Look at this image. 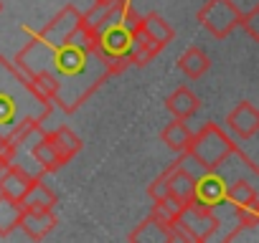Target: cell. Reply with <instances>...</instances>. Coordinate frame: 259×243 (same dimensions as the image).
Masks as SVG:
<instances>
[{
    "mask_svg": "<svg viewBox=\"0 0 259 243\" xmlns=\"http://www.w3.org/2000/svg\"><path fill=\"white\" fill-rule=\"evenodd\" d=\"M168 243H193V235L186 230V225L178 218L168 223Z\"/></svg>",
    "mask_w": 259,
    "mask_h": 243,
    "instance_id": "obj_23",
    "label": "cell"
},
{
    "mask_svg": "<svg viewBox=\"0 0 259 243\" xmlns=\"http://www.w3.org/2000/svg\"><path fill=\"white\" fill-rule=\"evenodd\" d=\"M178 69H181L188 79H201V76L211 69V58H208L198 46H191V48L178 58Z\"/></svg>",
    "mask_w": 259,
    "mask_h": 243,
    "instance_id": "obj_19",
    "label": "cell"
},
{
    "mask_svg": "<svg viewBox=\"0 0 259 243\" xmlns=\"http://www.w3.org/2000/svg\"><path fill=\"white\" fill-rule=\"evenodd\" d=\"M168 111L173 114V119H191L198 109H201V99L188 89V86H178L168 99H165Z\"/></svg>",
    "mask_w": 259,
    "mask_h": 243,
    "instance_id": "obj_14",
    "label": "cell"
},
{
    "mask_svg": "<svg viewBox=\"0 0 259 243\" xmlns=\"http://www.w3.org/2000/svg\"><path fill=\"white\" fill-rule=\"evenodd\" d=\"M226 185H229L226 175H221L219 170H206L196 177V200L213 208L226 200Z\"/></svg>",
    "mask_w": 259,
    "mask_h": 243,
    "instance_id": "obj_8",
    "label": "cell"
},
{
    "mask_svg": "<svg viewBox=\"0 0 259 243\" xmlns=\"http://www.w3.org/2000/svg\"><path fill=\"white\" fill-rule=\"evenodd\" d=\"M28 157L38 165V170L41 172H56V170H61L64 165H66V160L59 155V150L54 147V142L46 137V132L31 145V150H28Z\"/></svg>",
    "mask_w": 259,
    "mask_h": 243,
    "instance_id": "obj_12",
    "label": "cell"
},
{
    "mask_svg": "<svg viewBox=\"0 0 259 243\" xmlns=\"http://www.w3.org/2000/svg\"><path fill=\"white\" fill-rule=\"evenodd\" d=\"M0 11H3V3H0Z\"/></svg>",
    "mask_w": 259,
    "mask_h": 243,
    "instance_id": "obj_26",
    "label": "cell"
},
{
    "mask_svg": "<svg viewBox=\"0 0 259 243\" xmlns=\"http://www.w3.org/2000/svg\"><path fill=\"white\" fill-rule=\"evenodd\" d=\"M13 64L64 114H74L112 79V69L99 56L74 6H64L41 31L26 28V41Z\"/></svg>",
    "mask_w": 259,
    "mask_h": 243,
    "instance_id": "obj_1",
    "label": "cell"
},
{
    "mask_svg": "<svg viewBox=\"0 0 259 243\" xmlns=\"http://www.w3.org/2000/svg\"><path fill=\"white\" fill-rule=\"evenodd\" d=\"M59 225V218L54 210H23V218H21V225L23 233L31 238V240H44L51 235V230Z\"/></svg>",
    "mask_w": 259,
    "mask_h": 243,
    "instance_id": "obj_11",
    "label": "cell"
},
{
    "mask_svg": "<svg viewBox=\"0 0 259 243\" xmlns=\"http://www.w3.org/2000/svg\"><path fill=\"white\" fill-rule=\"evenodd\" d=\"M140 28L145 31V36L153 41V46L158 51H163L170 41H173V28L165 23L163 16L158 13H148V16H140Z\"/></svg>",
    "mask_w": 259,
    "mask_h": 243,
    "instance_id": "obj_16",
    "label": "cell"
},
{
    "mask_svg": "<svg viewBox=\"0 0 259 243\" xmlns=\"http://www.w3.org/2000/svg\"><path fill=\"white\" fill-rule=\"evenodd\" d=\"M33 180H36V175H31V172L23 170L21 165H13V162H11L3 172H0V195L21 203Z\"/></svg>",
    "mask_w": 259,
    "mask_h": 243,
    "instance_id": "obj_10",
    "label": "cell"
},
{
    "mask_svg": "<svg viewBox=\"0 0 259 243\" xmlns=\"http://www.w3.org/2000/svg\"><path fill=\"white\" fill-rule=\"evenodd\" d=\"M239 28H244L251 41H259V8H256V6H254L249 13H241Z\"/></svg>",
    "mask_w": 259,
    "mask_h": 243,
    "instance_id": "obj_22",
    "label": "cell"
},
{
    "mask_svg": "<svg viewBox=\"0 0 259 243\" xmlns=\"http://www.w3.org/2000/svg\"><path fill=\"white\" fill-rule=\"evenodd\" d=\"M148 195H150V200H153V203H160V200L170 198V195H168V183H165V177H163V175H160V177H155V180L150 183Z\"/></svg>",
    "mask_w": 259,
    "mask_h": 243,
    "instance_id": "obj_24",
    "label": "cell"
},
{
    "mask_svg": "<svg viewBox=\"0 0 259 243\" xmlns=\"http://www.w3.org/2000/svg\"><path fill=\"white\" fill-rule=\"evenodd\" d=\"M46 137L54 142V147L59 150V155L69 162L71 157H76L79 152H81V140L69 130V127H59V130H54V132H46Z\"/></svg>",
    "mask_w": 259,
    "mask_h": 243,
    "instance_id": "obj_20",
    "label": "cell"
},
{
    "mask_svg": "<svg viewBox=\"0 0 259 243\" xmlns=\"http://www.w3.org/2000/svg\"><path fill=\"white\" fill-rule=\"evenodd\" d=\"M127 238L133 240V243H135V240H138V243H158V240L168 243V220L150 210V215H148L133 233H130Z\"/></svg>",
    "mask_w": 259,
    "mask_h": 243,
    "instance_id": "obj_13",
    "label": "cell"
},
{
    "mask_svg": "<svg viewBox=\"0 0 259 243\" xmlns=\"http://www.w3.org/2000/svg\"><path fill=\"white\" fill-rule=\"evenodd\" d=\"M94 3H112V0H94Z\"/></svg>",
    "mask_w": 259,
    "mask_h": 243,
    "instance_id": "obj_25",
    "label": "cell"
},
{
    "mask_svg": "<svg viewBox=\"0 0 259 243\" xmlns=\"http://www.w3.org/2000/svg\"><path fill=\"white\" fill-rule=\"evenodd\" d=\"M256 180H244V177H236V180H229L226 185V203H231L234 208H246V205H259V195H256V188H254Z\"/></svg>",
    "mask_w": 259,
    "mask_h": 243,
    "instance_id": "obj_17",
    "label": "cell"
},
{
    "mask_svg": "<svg viewBox=\"0 0 259 243\" xmlns=\"http://www.w3.org/2000/svg\"><path fill=\"white\" fill-rule=\"evenodd\" d=\"M226 127L234 137L251 140L259 132V111H256V106L251 101H239L226 116Z\"/></svg>",
    "mask_w": 259,
    "mask_h": 243,
    "instance_id": "obj_7",
    "label": "cell"
},
{
    "mask_svg": "<svg viewBox=\"0 0 259 243\" xmlns=\"http://www.w3.org/2000/svg\"><path fill=\"white\" fill-rule=\"evenodd\" d=\"M165 183H168V195L173 200H178L181 205L196 200V177L181 165V162H173L165 172H163Z\"/></svg>",
    "mask_w": 259,
    "mask_h": 243,
    "instance_id": "obj_9",
    "label": "cell"
},
{
    "mask_svg": "<svg viewBox=\"0 0 259 243\" xmlns=\"http://www.w3.org/2000/svg\"><path fill=\"white\" fill-rule=\"evenodd\" d=\"M196 18L213 38H226L239 26L241 11L236 8L234 0H206Z\"/></svg>",
    "mask_w": 259,
    "mask_h": 243,
    "instance_id": "obj_5",
    "label": "cell"
},
{
    "mask_svg": "<svg viewBox=\"0 0 259 243\" xmlns=\"http://www.w3.org/2000/svg\"><path fill=\"white\" fill-rule=\"evenodd\" d=\"M239 147L234 145V140L213 122H206V125L193 135L191 145H188V155L203 167V170H219Z\"/></svg>",
    "mask_w": 259,
    "mask_h": 243,
    "instance_id": "obj_4",
    "label": "cell"
},
{
    "mask_svg": "<svg viewBox=\"0 0 259 243\" xmlns=\"http://www.w3.org/2000/svg\"><path fill=\"white\" fill-rule=\"evenodd\" d=\"M178 220L186 225V230L193 235V243H203V240H211L219 228H221V220L219 215L213 213V208L198 203V200H191L181 208L178 213Z\"/></svg>",
    "mask_w": 259,
    "mask_h": 243,
    "instance_id": "obj_6",
    "label": "cell"
},
{
    "mask_svg": "<svg viewBox=\"0 0 259 243\" xmlns=\"http://www.w3.org/2000/svg\"><path fill=\"white\" fill-rule=\"evenodd\" d=\"M56 203H59L56 193H54L41 177H36V180L31 183V188L26 190V195H23V200H21L23 210H54Z\"/></svg>",
    "mask_w": 259,
    "mask_h": 243,
    "instance_id": "obj_15",
    "label": "cell"
},
{
    "mask_svg": "<svg viewBox=\"0 0 259 243\" xmlns=\"http://www.w3.org/2000/svg\"><path fill=\"white\" fill-rule=\"evenodd\" d=\"M160 140H163V145H168L173 152H186L188 150V145H191V140H193V132L188 130V125H186V119H173L170 125H165L163 127V132H160Z\"/></svg>",
    "mask_w": 259,
    "mask_h": 243,
    "instance_id": "obj_18",
    "label": "cell"
},
{
    "mask_svg": "<svg viewBox=\"0 0 259 243\" xmlns=\"http://www.w3.org/2000/svg\"><path fill=\"white\" fill-rule=\"evenodd\" d=\"M138 23H140V16L135 11L133 0H112V3L104 6L97 23L87 26L99 56L112 69V76L122 74L130 66L127 46H130V38H133V31L138 28Z\"/></svg>",
    "mask_w": 259,
    "mask_h": 243,
    "instance_id": "obj_3",
    "label": "cell"
},
{
    "mask_svg": "<svg viewBox=\"0 0 259 243\" xmlns=\"http://www.w3.org/2000/svg\"><path fill=\"white\" fill-rule=\"evenodd\" d=\"M21 218H23V205L0 195V238H8L21 225Z\"/></svg>",
    "mask_w": 259,
    "mask_h": 243,
    "instance_id": "obj_21",
    "label": "cell"
},
{
    "mask_svg": "<svg viewBox=\"0 0 259 243\" xmlns=\"http://www.w3.org/2000/svg\"><path fill=\"white\" fill-rule=\"evenodd\" d=\"M54 104L6 56H0V135L16 145L51 116Z\"/></svg>",
    "mask_w": 259,
    "mask_h": 243,
    "instance_id": "obj_2",
    "label": "cell"
}]
</instances>
